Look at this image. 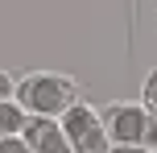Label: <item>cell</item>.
I'll use <instances>...</instances> for the list:
<instances>
[{
	"label": "cell",
	"instance_id": "cell-6",
	"mask_svg": "<svg viewBox=\"0 0 157 153\" xmlns=\"http://www.w3.org/2000/svg\"><path fill=\"white\" fill-rule=\"evenodd\" d=\"M141 104H145V112L157 116V66L149 75H145V87H141Z\"/></svg>",
	"mask_w": 157,
	"mask_h": 153
},
{
	"label": "cell",
	"instance_id": "cell-4",
	"mask_svg": "<svg viewBox=\"0 0 157 153\" xmlns=\"http://www.w3.org/2000/svg\"><path fill=\"white\" fill-rule=\"evenodd\" d=\"M21 137L29 141V153H66L71 141H66V128H62V116H25L21 124Z\"/></svg>",
	"mask_w": 157,
	"mask_h": 153
},
{
	"label": "cell",
	"instance_id": "cell-8",
	"mask_svg": "<svg viewBox=\"0 0 157 153\" xmlns=\"http://www.w3.org/2000/svg\"><path fill=\"white\" fill-rule=\"evenodd\" d=\"M141 149H157V116H149V124H145V145Z\"/></svg>",
	"mask_w": 157,
	"mask_h": 153
},
{
	"label": "cell",
	"instance_id": "cell-3",
	"mask_svg": "<svg viewBox=\"0 0 157 153\" xmlns=\"http://www.w3.org/2000/svg\"><path fill=\"white\" fill-rule=\"evenodd\" d=\"M103 128H108L112 149H141L145 145V124H149V112L145 104H108L103 108Z\"/></svg>",
	"mask_w": 157,
	"mask_h": 153
},
{
	"label": "cell",
	"instance_id": "cell-9",
	"mask_svg": "<svg viewBox=\"0 0 157 153\" xmlns=\"http://www.w3.org/2000/svg\"><path fill=\"white\" fill-rule=\"evenodd\" d=\"M13 91H17V79H13L8 71H0V99H8Z\"/></svg>",
	"mask_w": 157,
	"mask_h": 153
},
{
	"label": "cell",
	"instance_id": "cell-2",
	"mask_svg": "<svg viewBox=\"0 0 157 153\" xmlns=\"http://www.w3.org/2000/svg\"><path fill=\"white\" fill-rule=\"evenodd\" d=\"M62 128H66V141H71L75 153H103V149H112L108 128H103V116L95 112L91 104H83V99H75L62 112Z\"/></svg>",
	"mask_w": 157,
	"mask_h": 153
},
{
	"label": "cell",
	"instance_id": "cell-5",
	"mask_svg": "<svg viewBox=\"0 0 157 153\" xmlns=\"http://www.w3.org/2000/svg\"><path fill=\"white\" fill-rule=\"evenodd\" d=\"M25 108L17 104V95H8V99H0V137L4 132H21V124H25Z\"/></svg>",
	"mask_w": 157,
	"mask_h": 153
},
{
	"label": "cell",
	"instance_id": "cell-1",
	"mask_svg": "<svg viewBox=\"0 0 157 153\" xmlns=\"http://www.w3.org/2000/svg\"><path fill=\"white\" fill-rule=\"evenodd\" d=\"M17 104L33 116H62L66 108L78 99V83L71 75H58V71H33L25 79H17Z\"/></svg>",
	"mask_w": 157,
	"mask_h": 153
},
{
	"label": "cell",
	"instance_id": "cell-7",
	"mask_svg": "<svg viewBox=\"0 0 157 153\" xmlns=\"http://www.w3.org/2000/svg\"><path fill=\"white\" fill-rule=\"evenodd\" d=\"M0 153H29V141L21 132H4L0 137Z\"/></svg>",
	"mask_w": 157,
	"mask_h": 153
}]
</instances>
